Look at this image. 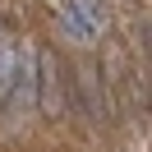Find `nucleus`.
<instances>
[{
	"label": "nucleus",
	"instance_id": "f257e3e1",
	"mask_svg": "<svg viewBox=\"0 0 152 152\" xmlns=\"http://www.w3.org/2000/svg\"><path fill=\"white\" fill-rule=\"evenodd\" d=\"M78 92H83V106H88V120H97V124H106V120H115V97H111V83H106V74L92 65V60H83L78 65Z\"/></svg>",
	"mask_w": 152,
	"mask_h": 152
},
{
	"label": "nucleus",
	"instance_id": "f03ea898",
	"mask_svg": "<svg viewBox=\"0 0 152 152\" xmlns=\"http://www.w3.org/2000/svg\"><path fill=\"white\" fill-rule=\"evenodd\" d=\"M37 78H42V88H37V106H42V115H60V65H56V51H37Z\"/></svg>",
	"mask_w": 152,
	"mask_h": 152
},
{
	"label": "nucleus",
	"instance_id": "7ed1b4c3",
	"mask_svg": "<svg viewBox=\"0 0 152 152\" xmlns=\"http://www.w3.org/2000/svg\"><path fill=\"white\" fill-rule=\"evenodd\" d=\"M14 69H19V42H14V32H10V28H0V106H10Z\"/></svg>",
	"mask_w": 152,
	"mask_h": 152
}]
</instances>
